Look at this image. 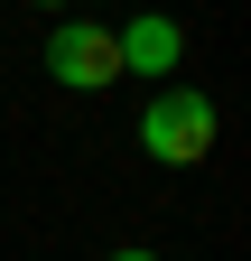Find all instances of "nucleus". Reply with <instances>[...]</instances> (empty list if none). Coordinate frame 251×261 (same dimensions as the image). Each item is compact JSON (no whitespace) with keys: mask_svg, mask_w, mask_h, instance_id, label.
Returning <instances> with one entry per match:
<instances>
[{"mask_svg":"<svg viewBox=\"0 0 251 261\" xmlns=\"http://www.w3.org/2000/svg\"><path fill=\"white\" fill-rule=\"evenodd\" d=\"M112 47H121V75H168V65L186 56V28L168 10H140L131 28H112Z\"/></svg>","mask_w":251,"mask_h":261,"instance_id":"nucleus-3","label":"nucleus"},{"mask_svg":"<svg viewBox=\"0 0 251 261\" xmlns=\"http://www.w3.org/2000/svg\"><path fill=\"white\" fill-rule=\"evenodd\" d=\"M47 75L66 84V93H103V84H121V47H112V28L66 19V28L47 38Z\"/></svg>","mask_w":251,"mask_h":261,"instance_id":"nucleus-2","label":"nucleus"},{"mask_svg":"<svg viewBox=\"0 0 251 261\" xmlns=\"http://www.w3.org/2000/svg\"><path fill=\"white\" fill-rule=\"evenodd\" d=\"M140 149L168 159V168H196V159L214 149V103L205 93H159V103L140 112Z\"/></svg>","mask_w":251,"mask_h":261,"instance_id":"nucleus-1","label":"nucleus"},{"mask_svg":"<svg viewBox=\"0 0 251 261\" xmlns=\"http://www.w3.org/2000/svg\"><path fill=\"white\" fill-rule=\"evenodd\" d=\"M38 10H66V0H38Z\"/></svg>","mask_w":251,"mask_h":261,"instance_id":"nucleus-5","label":"nucleus"},{"mask_svg":"<svg viewBox=\"0 0 251 261\" xmlns=\"http://www.w3.org/2000/svg\"><path fill=\"white\" fill-rule=\"evenodd\" d=\"M112 261H159V252H149V243H131V252H112Z\"/></svg>","mask_w":251,"mask_h":261,"instance_id":"nucleus-4","label":"nucleus"}]
</instances>
